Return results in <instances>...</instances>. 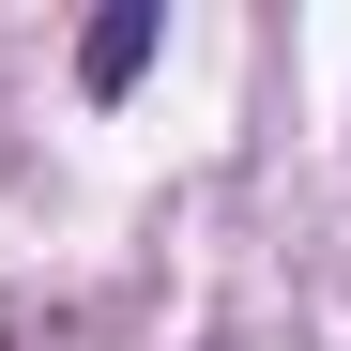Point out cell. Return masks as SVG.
I'll list each match as a JSON object with an SVG mask.
<instances>
[{
  "label": "cell",
  "instance_id": "cell-1",
  "mask_svg": "<svg viewBox=\"0 0 351 351\" xmlns=\"http://www.w3.org/2000/svg\"><path fill=\"white\" fill-rule=\"evenodd\" d=\"M138 62H153V16H138V0H123V16H92L77 77H92V92H138Z\"/></svg>",
  "mask_w": 351,
  "mask_h": 351
}]
</instances>
